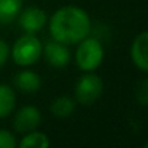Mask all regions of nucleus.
Listing matches in <instances>:
<instances>
[{"mask_svg":"<svg viewBox=\"0 0 148 148\" xmlns=\"http://www.w3.org/2000/svg\"><path fill=\"white\" fill-rule=\"evenodd\" d=\"M52 39L73 45L90 35V16L79 6H62L48 19Z\"/></svg>","mask_w":148,"mask_h":148,"instance_id":"obj_1","label":"nucleus"},{"mask_svg":"<svg viewBox=\"0 0 148 148\" xmlns=\"http://www.w3.org/2000/svg\"><path fill=\"white\" fill-rule=\"evenodd\" d=\"M103 55L105 49L102 42L93 36H86L79 42V47L76 49V62L82 71L90 73L100 67Z\"/></svg>","mask_w":148,"mask_h":148,"instance_id":"obj_2","label":"nucleus"},{"mask_svg":"<svg viewBox=\"0 0 148 148\" xmlns=\"http://www.w3.org/2000/svg\"><path fill=\"white\" fill-rule=\"evenodd\" d=\"M10 55L21 67L32 65L42 55V44L35 34H25L15 41L13 47L10 48Z\"/></svg>","mask_w":148,"mask_h":148,"instance_id":"obj_3","label":"nucleus"},{"mask_svg":"<svg viewBox=\"0 0 148 148\" xmlns=\"http://www.w3.org/2000/svg\"><path fill=\"white\" fill-rule=\"evenodd\" d=\"M103 95V80L93 71L86 73L79 79L74 87V100L80 105L90 106Z\"/></svg>","mask_w":148,"mask_h":148,"instance_id":"obj_4","label":"nucleus"},{"mask_svg":"<svg viewBox=\"0 0 148 148\" xmlns=\"http://www.w3.org/2000/svg\"><path fill=\"white\" fill-rule=\"evenodd\" d=\"M16 19L19 22V26L26 34H36V32L42 31L48 22L47 13L42 9H39L38 6H31V8L21 10V13L18 15Z\"/></svg>","mask_w":148,"mask_h":148,"instance_id":"obj_5","label":"nucleus"},{"mask_svg":"<svg viewBox=\"0 0 148 148\" xmlns=\"http://www.w3.org/2000/svg\"><path fill=\"white\" fill-rule=\"evenodd\" d=\"M41 121H42V115L39 109L28 105V106L21 108L16 112L15 119H13V126L18 132L26 134V132L35 131L41 125Z\"/></svg>","mask_w":148,"mask_h":148,"instance_id":"obj_6","label":"nucleus"},{"mask_svg":"<svg viewBox=\"0 0 148 148\" xmlns=\"http://www.w3.org/2000/svg\"><path fill=\"white\" fill-rule=\"evenodd\" d=\"M42 52H44V57L48 61V64L55 68L65 67L71 60V54H70L67 45L61 44L55 39L48 41L45 44V47H42Z\"/></svg>","mask_w":148,"mask_h":148,"instance_id":"obj_7","label":"nucleus"},{"mask_svg":"<svg viewBox=\"0 0 148 148\" xmlns=\"http://www.w3.org/2000/svg\"><path fill=\"white\" fill-rule=\"evenodd\" d=\"M147 45H148V34L141 32L131 45V60L134 65L141 71H148V58H147Z\"/></svg>","mask_w":148,"mask_h":148,"instance_id":"obj_8","label":"nucleus"},{"mask_svg":"<svg viewBox=\"0 0 148 148\" xmlns=\"http://www.w3.org/2000/svg\"><path fill=\"white\" fill-rule=\"evenodd\" d=\"M41 77L32 70H22L15 76V86L23 93H35L41 89Z\"/></svg>","mask_w":148,"mask_h":148,"instance_id":"obj_9","label":"nucleus"},{"mask_svg":"<svg viewBox=\"0 0 148 148\" xmlns=\"http://www.w3.org/2000/svg\"><path fill=\"white\" fill-rule=\"evenodd\" d=\"M23 0H0V23H10L18 18Z\"/></svg>","mask_w":148,"mask_h":148,"instance_id":"obj_10","label":"nucleus"},{"mask_svg":"<svg viewBox=\"0 0 148 148\" xmlns=\"http://www.w3.org/2000/svg\"><path fill=\"white\" fill-rule=\"evenodd\" d=\"M16 105V95L8 84H0V119L8 118Z\"/></svg>","mask_w":148,"mask_h":148,"instance_id":"obj_11","label":"nucleus"},{"mask_svg":"<svg viewBox=\"0 0 148 148\" xmlns=\"http://www.w3.org/2000/svg\"><path fill=\"white\" fill-rule=\"evenodd\" d=\"M76 109V100L68 96H60L51 103V113L57 118H68Z\"/></svg>","mask_w":148,"mask_h":148,"instance_id":"obj_12","label":"nucleus"},{"mask_svg":"<svg viewBox=\"0 0 148 148\" xmlns=\"http://www.w3.org/2000/svg\"><path fill=\"white\" fill-rule=\"evenodd\" d=\"M49 138L47 136V134L39 132V131H31L26 132V135L21 139L19 145L22 148H48L49 147Z\"/></svg>","mask_w":148,"mask_h":148,"instance_id":"obj_13","label":"nucleus"},{"mask_svg":"<svg viewBox=\"0 0 148 148\" xmlns=\"http://www.w3.org/2000/svg\"><path fill=\"white\" fill-rule=\"evenodd\" d=\"M18 141L15 135L6 129H0V148H15Z\"/></svg>","mask_w":148,"mask_h":148,"instance_id":"obj_14","label":"nucleus"},{"mask_svg":"<svg viewBox=\"0 0 148 148\" xmlns=\"http://www.w3.org/2000/svg\"><path fill=\"white\" fill-rule=\"evenodd\" d=\"M9 55H10L9 44L3 39H0V67H3L6 64V61L9 60Z\"/></svg>","mask_w":148,"mask_h":148,"instance_id":"obj_15","label":"nucleus"}]
</instances>
